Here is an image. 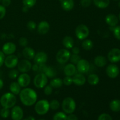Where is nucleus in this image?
Returning <instances> with one entry per match:
<instances>
[{"label":"nucleus","mask_w":120,"mask_h":120,"mask_svg":"<svg viewBox=\"0 0 120 120\" xmlns=\"http://www.w3.org/2000/svg\"><path fill=\"white\" fill-rule=\"evenodd\" d=\"M19 94L21 103L25 106H32L37 101L38 96L36 91L30 88H24L21 90Z\"/></svg>","instance_id":"nucleus-1"},{"label":"nucleus","mask_w":120,"mask_h":120,"mask_svg":"<svg viewBox=\"0 0 120 120\" xmlns=\"http://www.w3.org/2000/svg\"><path fill=\"white\" fill-rule=\"evenodd\" d=\"M16 103V97L12 93H6L1 96L0 104L2 107L11 109L15 106Z\"/></svg>","instance_id":"nucleus-2"},{"label":"nucleus","mask_w":120,"mask_h":120,"mask_svg":"<svg viewBox=\"0 0 120 120\" xmlns=\"http://www.w3.org/2000/svg\"><path fill=\"white\" fill-rule=\"evenodd\" d=\"M76 102H75V100L71 97H66L62 101V110L65 113L69 114L73 113L76 110Z\"/></svg>","instance_id":"nucleus-3"},{"label":"nucleus","mask_w":120,"mask_h":120,"mask_svg":"<svg viewBox=\"0 0 120 120\" xmlns=\"http://www.w3.org/2000/svg\"><path fill=\"white\" fill-rule=\"evenodd\" d=\"M49 109V102L47 100H41L35 103V112L39 115L42 116L46 114L48 112Z\"/></svg>","instance_id":"nucleus-4"},{"label":"nucleus","mask_w":120,"mask_h":120,"mask_svg":"<svg viewBox=\"0 0 120 120\" xmlns=\"http://www.w3.org/2000/svg\"><path fill=\"white\" fill-rule=\"evenodd\" d=\"M48 78L45 74L43 73H39L35 76L34 79V86L38 89L44 88L47 85Z\"/></svg>","instance_id":"nucleus-5"},{"label":"nucleus","mask_w":120,"mask_h":120,"mask_svg":"<svg viewBox=\"0 0 120 120\" xmlns=\"http://www.w3.org/2000/svg\"><path fill=\"white\" fill-rule=\"evenodd\" d=\"M71 53L67 49H61L57 52L56 56L57 62L60 64L66 63L70 60Z\"/></svg>","instance_id":"nucleus-6"},{"label":"nucleus","mask_w":120,"mask_h":120,"mask_svg":"<svg viewBox=\"0 0 120 120\" xmlns=\"http://www.w3.org/2000/svg\"><path fill=\"white\" fill-rule=\"evenodd\" d=\"M90 30L86 25L80 24L77 26L75 30L76 37L79 40H84L89 36Z\"/></svg>","instance_id":"nucleus-7"},{"label":"nucleus","mask_w":120,"mask_h":120,"mask_svg":"<svg viewBox=\"0 0 120 120\" xmlns=\"http://www.w3.org/2000/svg\"><path fill=\"white\" fill-rule=\"evenodd\" d=\"M76 69L80 73H87L90 69V63L85 59H81L76 64Z\"/></svg>","instance_id":"nucleus-8"},{"label":"nucleus","mask_w":120,"mask_h":120,"mask_svg":"<svg viewBox=\"0 0 120 120\" xmlns=\"http://www.w3.org/2000/svg\"><path fill=\"white\" fill-rule=\"evenodd\" d=\"M18 62L19 60L17 56L12 54V55H8L5 58L4 64L7 68L9 69H14L15 67L17 66Z\"/></svg>","instance_id":"nucleus-9"},{"label":"nucleus","mask_w":120,"mask_h":120,"mask_svg":"<svg viewBox=\"0 0 120 120\" xmlns=\"http://www.w3.org/2000/svg\"><path fill=\"white\" fill-rule=\"evenodd\" d=\"M32 63L29 61V60L25 59L21 60V61L18 62L17 64L18 70L19 72L22 73H27L30 71L32 69Z\"/></svg>","instance_id":"nucleus-10"},{"label":"nucleus","mask_w":120,"mask_h":120,"mask_svg":"<svg viewBox=\"0 0 120 120\" xmlns=\"http://www.w3.org/2000/svg\"><path fill=\"white\" fill-rule=\"evenodd\" d=\"M107 59L112 63H117L120 61V49L113 48L108 53Z\"/></svg>","instance_id":"nucleus-11"},{"label":"nucleus","mask_w":120,"mask_h":120,"mask_svg":"<svg viewBox=\"0 0 120 120\" xmlns=\"http://www.w3.org/2000/svg\"><path fill=\"white\" fill-rule=\"evenodd\" d=\"M31 81L30 76L27 73H22L18 77L17 82L21 87L25 88L29 85Z\"/></svg>","instance_id":"nucleus-12"},{"label":"nucleus","mask_w":120,"mask_h":120,"mask_svg":"<svg viewBox=\"0 0 120 120\" xmlns=\"http://www.w3.org/2000/svg\"><path fill=\"white\" fill-rule=\"evenodd\" d=\"M106 74L110 78L115 79L119 75L120 70L116 64H110L106 68Z\"/></svg>","instance_id":"nucleus-13"},{"label":"nucleus","mask_w":120,"mask_h":120,"mask_svg":"<svg viewBox=\"0 0 120 120\" xmlns=\"http://www.w3.org/2000/svg\"><path fill=\"white\" fill-rule=\"evenodd\" d=\"M11 115L13 120H21L23 117V110L20 106L15 105L12 109Z\"/></svg>","instance_id":"nucleus-14"},{"label":"nucleus","mask_w":120,"mask_h":120,"mask_svg":"<svg viewBox=\"0 0 120 120\" xmlns=\"http://www.w3.org/2000/svg\"><path fill=\"white\" fill-rule=\"evenodd\" d=\"M16 50V46L13 42H7L2 48V52L6 55H12Z\"/></svg>","instance_id":"nucleus-15"},{"label":"nucleus","mask_w":120,"mask_h":120,"mask_svg":"<svg viewBox=\"0 0 120 120\" xmlns=\"http://www.w3.org/2000/svg\"><path fill=\"white\" fill-rule=\"evenodd\" d=\"M48 55L44 52H39L35 54L34 60L36 64H42L46 63L48 60Z\"/></svg>","instance_id":"nucleus-16"},{"label":"nucleus","mask_w":120,"mask_h":120,"mask_svg":"<svg viewBox=\"0 0 120 120\" xmlns=\"http://www.w3.org/2000/svg\"><path fill=\"white\" fill-rule=\"evenodd\" d=\"M73 83L76 86H81L84 85L86 82V78L83 74L80 73H76L72 77Z\"/></svg>","instance_id":"nucleus-17"},{"label":"nucleus","mask_w":120,"mask_h":120,"mask_svg":"<svg viewBox=\"0 0 120 120\" xmlns=\"http://www.w3.org/2000/svg\"><path fill=\"white\" fill-rule=\"evenodd\" d=\"M50 29V25L49 22L46 21H42L39 22L37 26L38 32L40 35H45L48 34Z\"/></svg>","instance_id":"nucleus-18"},{"label":"nucleus","mask_w":120,"mask_h":120,"mask_svg":"<svg viewBox=\"0 0 120 120\" xmlns=\"http://www.w3.org/2000/svg\"><path fill=\"white\" fill-rule=\"evenodd\" d=\"M105 21L108 25L114 28L116 26L118 23V18L114 14H108L105 16Z\"/></svg>","instance_id":"nucleus-19"},{"label":"nucleus","mask_w":120,"mask_h":120,"mask_svg":"<svg viewBox=\"0 0 120 120\" xmlns=\"http://www.w3.org/2000/svg\"><path fill=\"white\" fill-rule=\"evenodd\" d=\"M35 54L36 53H35V50L30 47H25L24 49L22 50V55L26 59H34Z\"/></svg>","instance_id":"nucleus-20"},{"label":"nucleus","mask_w":120,"mask_h":120,"mask_svg":"<svg viewBox=\"0 0 120 120\" xmlns=\"http://www.w3.org/2000/svg\"><path fill=\"white\" fill-rule=\"evenodd\" d=\"M60 5L63 10L70 11L72 10L75 6L74 0H59Z\"/></svg>","instance_id":"nucleus-21"},{"label":"nucleus","mask_w":120,"mask_h":120,"mask_svg":"<svg viewBox=\"0 0 120 120\" xmlns=\"http://www.w3.org/2000/svg\"><path fill=\"white\" fill-rule=\"evenodd\" d=\"M64 73L67 76H73L76 72L77 69L76 66L73 63H69L64 66Z\"/></svg>","instance_id":"nucleus-22"},{"label":"nucleus","mask_w":120,"mask_h":120,"mask_svg":"<svg viewBox=\"0 0 120 120\" xmlns=\"http://www.w3.org/2000/svg\"><path fill=\"white\" fill-rule=\"evenodd\" d=\"M94 63L96 66L98 68L104 67L107 63V59L103 56H97L94 59Z\"/></svg>","instance_id":"nucleus-23"},{"label":"nucleus","mask_w":120,"mask_h":120,"mask_svg":"<svg viewBox=\"0 0 120 120\" xmlns=\"http://www.w3.org/2000/svg\"><path fill=\"white\" fill-rule=\"evenodd\" d=\"M62 44L66 49H71L74 46V44H75L73 38L70 36H66L63 39Z\"/></svg>","instance_id":"nucleus-24"},{"label":"nucleus","mask_w":120,"mask_h":120,"mask_svg":"<svg viewBox=\"0 0 120 120\" xmlns=\"http://www.w3.org/2000/svg\"><path fill=\"white\" fill-rule=\"evenodd\" d=\"M9 90L14 95H18L21 92V87L17 82H12L9 86Z\"/></svg>","instance_id":"nucleus-25"},{"label":"nucleus","mask_w":120,"mask_h":120,"mask_svg":"<svg viewBox=\"0 0 120 120\" xmlns=\"http://www.w3.org/2000/svg\"><path fill=\"white\" fill-rule=\"evenodd\" d=\"M87 82L90 85L96 86L99 83L100 79L98 75L96 74H90L87 77Z\"/></svg>","instance_id":"nucleus-26"},{"label":"nucleus","mask_w":120,"mask_h":120,"mask_svg":"<svg viewBox=\"0 0 120 120\" xmlns=\"http://www.w3.org/2000/svg\"><path fill=\"white\" fill-rule=\"evenodd\" d=\"M93 1L95 6L100 9L106 8L110 4V0H93Z\"/></svg>","instance_id":"nucleus-27"},{"label":"nucleus","mask_w":120,"mask_h":120,"mask_svg":"<svg viewBox=\"0 0 120 120\" xmlns=\"http://www.w3.org/2000/svg\"><path fill=\"white\" fill-rule=\"evenodd\" d=\"M63 84V80L57 77H54L50 82V85L54 89H59L61 87Z\"/></svg>","instance_id":"nucleus-28"},{"label":"nucleus","mask_w":120,"mask_h":120,"mask_svg":"<svg viewBox=\"0 0 120 120\" xmlns=\"http://www.w3.org/2000/svg\"><path fill=\"white\" fill-rule=\"evenodd\" d=\"M110 108L114 112L120 111V100L118 99L113 100L110 103Z\"/></svg>","instance_id":"nucleus-29"},{"label":"nucleus","mask_w":120,"mask_h":120,"mask_svg":"<svg viewBox=\"0 0 120 120\" xmlns=\"http://www.w3.org/2000/svg\"><path fill=\"white\" fill-rule=\"evenodd\" d=\"M46 76L48 77V78H54L56 77L57 75V71L56 69L52 66H48L45 72Z\"/></svg>","instance_id":"nucleus-30"},{"label":"nucleus","mask_w":120,"mask_h":120,"mask_svg":"<svg viewBox=\"0 0 120 120\" xmlns=\"http://www.w3.org/2000/svg\"><path fill=\"white\" fill-rule=\"evenodd\" d=\"M93 42L91 40L89 39H86L83 40V42L82 43V46L85 50H90L93 48Z\"/></svg>","instance_id":"nucleus-31"},{"label":"nucleus","mask_w":120,"mask_h":120,"mask_svg":"<svg viewBox=\"0 0 120 120\" xmlns=\"http://www.w3.org/2000/svg\"><path fill=\"white\" fill-rule=\"evenodd\" d=\"M53 120H67V116L65 112H57L54 115Z\"/></svg>","instance_id":"nucleus-32"},{"label":"nucleus","mask_w":120,"mask_h":120,"mask_svg":"<svg viewBox=\"0 0 120 120\" xmlns=\"http://www.w3.org/2000/svg\"><path fill=\"white\" fill-rule=\"evenodd\" d=\"M49 107L53 110H56L60 107V103L57 100H52L49 102Z\"/></svg>","instance_id":"nucleus-33"},{"label":"nucleus","mask_w":120,"mask_h":120,"mask_svg":"<svg viewBox=\"0 0 120 120\" xmlns=\"http://www.w3.org/2000/svg\"><path fill=\"white\" fill-rule=\"evenodd\" d=\"M36 3V0H22V4L23 6L28 7L30 9L32 8Z\"/></svg>","instance_id":"nucleus-34"},{"label":"nucleus","mask_w":120,"mask_h":120,"mask_svg":"<svg viewBox=\"0 0 120 120\" xmlns=\"http://www.w3.org/2000/svg\"><path fill=\"white\" fill-rule=\"evenodd\" d=\"M19 71L18 70L14 69H11V70L8 73V77L11 79H15L17 78L19 76Z\"/></svg>","instance_id":"nucleus-35"},{"label":"nucleus","mask_w":120,"mask_h":120,"mask_svg":"<svg viewBox=\"0 0 120 120\" xmlns=\"http://www.w3.org/2000/svg\"><path fill=\"white\" fill-rule=\"evenodd\" d=\"M9 114H10V111H9V109L3 107L0 111V116L4 118H8Z\"/></svg>","instance_id":"nucleus-36"},{"label":"nucleus","mask_w":120,"mask_h":120,"mask_svg":"<svg viewBox=\"0 0 120 120\" xmlns=\"http://www.w3.org/2000/svg\"><path fill=\"white\" fill-rule=\"evenodd\" d=\"M81 59L80 56H79V55H75V54H73L71 55L70 57V60L71 62V63L74 64H77V63H78L79 61Z\"/></svg>","instance_id":"nucleus-37"},{"label":"nucleus","mask_w":120,"mask_h":120,"mask_svg":"<svg viewBox=\"0 0 120 120\" xmlns=\"http://www.w3.org/2000/svg\"><path fill=\"white\" fill-rule=\"evenodd\" d=\"M26 26L27 28H28L29 30L33 31V30H34L35 29H36L37 26H36V23L35 21H29V22L27 23Z\"/></svg>","instance_id":"nucleus-38"},{"label":"nucleus","mask_w":120,"mask_h":120,"mask_svg":"<svg viewBox=\"0 0 120 120\" xmlns=\"http://www.w3.org/2000/svg\"><path fill=\"white\" fill-rule=\"evenodd\" d=\"M63 83L64 85L69 86H70L73 83V79L71 76H66L63 79Z\"/></svg>","instance_id":"nucleus-39"},{"label":"nucleus","mask_w":120,"mask_h":120,"mask_svg":"<svg viewBox=\"0 0 120 120\" xmlns=\"http://www.w3.org/2000/svg\"><path fill=\"white\" fill-rule=\"evenodd\" d=\"M113 34L116 39L120 41V26H116L114 28Z\"/></svg>","instance_id":"nucleus-40"},{"label":"nucleus","mask_w":120,"mask_h":120,"mask_svg":"<svg viewBox=\"0 0 120 120\" xmlns=\"http://www.w3.org/2000/svg\"><path fill=\"white\" fill-rule=\"evenodd\" d=\"M19 44L21 46L23 47V48L26 47L28 44V41L27 38L25 37L20 38L19 39Z\"/></svg>","instance_id":"nucleus-41"},{"label":"nucleus","mask_w":120,"mask_h":120,"mask_svg":"<svg viewBox=\"0 0 120 120\" xmlns=\"http://www.w3.org/2000/svg\"><path fill=\"white\" fill-rule=\"evenodd\" d=\"M43 91H44L45 94L46 95V96H49V95L52 94V93L53 88L52 87V86L50 84L49 85H46L44 87Z\"/></svg>","instance_id":"nucleus-42"},{"label":"nucleus","mask_w":120,"mask_h":120,"mask_svg":"<svg viewBox=\"0 0 120 120\" xmlns=\"http://www.w3.org/2000/svg\"><path fill=\"white\" fill-rule=\"evenodd\" d=\"M92 4V0H80V5L83 8H87Z\"/></svg>","instance_id":"nucleus-43"},{"label":"nucleus","mask_w":120,"mask_h":120,"mask_svg":"<svg viewBox=\"0 0 120 120\" xmlns=\"http://www.w3.org/2000/svg\"><path fill=\"white\" fill-rule=\"evenodd\" d=\"M98 120H112V117L109 114L106 113H103L100 115Z\"/></svg>","instance_id":"nucleus-44"},{"label":"nucleus","mask_w":120,"mask_h":120,"mask_svg":"<svg viewBox=\"0 0 120 120\" xmlns=\"http://www.w3.org/2000/svg\"><path fill=\"white\" fill-rule=\"evenodd\" d=\"M6 8L2 5H0V20L3 19L6 15Z\"/></svg>","instance_id":"nucleus-45"},{"label":"nucleus","mask_w":120,"mask_h":120,"mask_svg":"<svg viewBox=\"0 0 120 120\" xmlns=\"http://www.w3.org/2000/svg\"><path fill=\"white\" fill-rule=\"evenodd\" d=\"M47 68H48V66L46 65L45 63V64H39V70H38V71L39 73H45V71L46 70Z\"/></svg>","instance_id":"nucleus-46"},{"label":"nucleus","mask_w":120,"mask_h":120,"mask_svg":"<svg viewBox=\"0 0 120 120\" xmlns=\"http://www.w3.org/2000/svg\"><path fill=\"white\" fill-rule=\"evenodd\" d=\"M5 58V56L4 53L0 50V68L4 64Z\"/></svg>","instance_id":"nucleus-47"},{"label":"nucleus","mask_w":120,"mask_h":120,"mask_svg":"<svg viewBox=\"0 0 120 120\" xmlns=\"http://www.w3.org/2000/svg\"><path fill=\"white\" fill-rule=\"evenodd\" d=\"M2 2V5L5 7H8L11 4V0H1Z\"/></svg>","instance_id":"nucleus-48"},{"label":"nucleus","mask_w":120,"mask_h":120,"mask_svg":"<svg viewBox=\"0 0 120 120\" xmlns=\"http://www.w3.org/2000/svg\"><path fill=\"white\" fill-rule=\"evenodd\" d=\"M67 120H78V118L76 115L71 113L67 116Z\"/></svg>","instance_id":"nucleus-49"},{"label":"nucleus","mask_w":120,"mask_h":120,"mask_svg":"<svg viewBox=\"0 0 120 120\" xmlns=\"http://www.w3.org/2000/svg\"><path fill=\"white\" fill-rule=\"evenodd\" d=\"M71 52H72L73 54L79 55L80 53V49L77 46H73L71 48Z\"/></svg>","instance_id":"nucleus-50"},{"label":"nucleus","mask_w":120,"mask_h":120,"mask_svg":"<svg viewBox=\"0 0 120 120\" xmlns=\"http://www.w3.org/2000/svg\"><path fill=\"white\" fill-rule=\"evenodd\" d=\"M32 70H34V71H38V70H39V64H36V63H35V64L32 65Z\"/></svg>","instance_id":"nucleus-51"},{"label":"nucleus","mask_w":120,"mask_h":120,"mask_svg":"<svg viewBox=\"0 0 120 120\" xmlns=\"http://www.w3.org/2000/svg\"><path fill=\"white\" fill-rule=\"evenodd\" d=\"M29 9V8H28V7H25V6H23V8H22V11L23 12L26 13V12H28Z\"/></svg>","instance_id":"nucleus-52"},{"label":"nucleus","mask_w":120,"mask_h":120,"mask_svg":"<svg viewBox=\"0 0 120 120\" xmlns=\"http://www.w3.org/2000/svg\"><path fill=\"white\" fill-rule=\"evenodd\" d=\"M4 86V82L1 79H0V90Z\"/></svg>","instance_id":"nucleus-53"},{"label":"nucleus","mask_w":120,"mask_h":120,"mask_svg":"<svg viewBox=\"0 0 120 120\" xmlns=\"http://www.w3.org/2000/svg\"><path fill=\"white\" fill-rule=\"evenodd\" d=\"M35 120V119H34V117H29L28 118H26V119H25V120Z\"/></svg>","instance_id":"nucleus-54"},{"label":"nucleus","mask_w":120,"mask_h":120,"mask_svg":"<svg viewBox=\"0 0 120 120\" xmlns=\"http://www.w3.org/2000/svg\"><path fill=\"white\" fill-rule=\"evenodd\" d=\"M118 7H120V0H119V2H118Z\"/></svg>","instance_id":"nucleus-55"},{"label":"nucleus","mask_w":120,"mask_h":120,"mask_svg":"<svg viewBox=\"0 0 120 120\" xmlns=\"http://www.w3.org/2000/svg\"><path fill=\"white\" fill-rule=\"evenodd\" d=\"M118 19H119V20L120 21V13L119 14V15H118Z\"/></svg>","instance_id":"nucleus-56"},{"label":"nucleus","mask_w":120,"mask_h":120,"mask_svg":"<svg viewBox=\"0 0 120 120\" xmlns=\"http://www.w3.org/2000/svg\"><path fill=\"white\" fill-rule=\"evenodd\" d=\"M113 1H119V0H113Z\"/></svg>","instance_id":"nucleus-57"},{"label":"nucleus","mask_w":120,"mask_h":120,"mask_svg":"<svg viewBox=\"0 0 120 120\" xmlns=\"http://www.w3.org/2000/svg\"><path fill=\"white\" fill-rule=\"evenodd\" d=\"M43 120V119H41V120Z\"/></svg>","instance_id":"nucleus-58"},{"label":"nucleus","mask_w":120,"mask_h":120,"mask_svg":"<svg viewBox=\"0 0 120 120\" xmlns=\"http://www.w3.org/2000/svg\"><path fill=\"white\" fill-rule=\"evenodd\" d=\"M0 1H1V0H0Z\"/></svg>","instance_id":"nucleus-59"}]
</instances>
